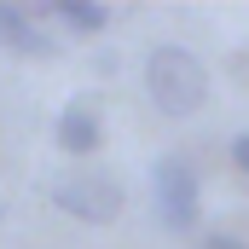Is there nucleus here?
<instances>
[{"label":"nucleus","instance_id":"f257e3e1","mask_svg":"<svg viewBox=\"0 0 249 249\" xmlns=\"http://www.w3.org/2000/svg\"><path fill=\"white\" fill-rule=\"evenodd\" d=\"M145 93H151V105H157L162 116L186 122V116H197V110L209 105V70H203V58H197L191 47L157 41V47L145 53Z\"/></svg>","mask_w":249,"mask_h":249},{"label":"nucleus","instance_id":"f03ea898","mask_svg":"<svg viewBox=\"0 0 249 249\" xmlns=\"http://www.w3.org/2000/svg\"><path fill=\"white\" fill-rule=\"evenodd\" d=\"M47 197H53V209H64L70 220H87V226H110L127 209L122 180L105 168H70L58 180H47Z\"/></svg>","mask_w":249,"mask_h":249},{"label":"nucleus","instance_id":"7ed1b4c3","mask_svg":"<svg viewBox=\"0 0 249 249\" xmlns=\"http://www.w3.org/2000/svg\"><path fill=\"white\" fill-rule=\"evenodd\" d=\"M151 197H157V220L168 232H180V238L197 232V220H203V180H197V168L180 151L151 162Z\"/></svg>","mask_w":249,"mask_h":249},{"label":"nucleus","instance_id":"20e7f679","mask_svg":"<svg viewBox=\"0 0 249 249\" xmlns=\"http://www.w3.org/2000/svg\"><path fill=\"white\" fill-rule=\"evenodd\" d=\"M0 47L12 58H53V35L41 29V18L23 6V0H0Z\"/></svg>","mask_w":249,"mask_h":249},{"label":"nucleus","instance_id":"39448f33","mask_svg":"<svg viewBox=\"0 0 249 249\" xmlns=\"http://www.w3.org/2000/svg\"><path fill=\"white\" fill-rule=\"evenodd\" d=\"M53 145H58L64 157H93L99 145H105V122H99V110L87 105V99H70L58 110V122H53Z\"/></svg>","mask_w":249,"mask_h":249},{"label":"nucleus","instance_id":"423d86ee","mask_svg":"<svg viewBox=\"0 0 249 249\" xmlns=\"http://www.w3.org/2000/svg\"><path fill=\"white\" fill-rule=\"evenodd\" d=\"M47 18H58L70 35H105L110 29V6H99V0H47Z\"/></svg>","mask_w":249,"mask_h":249},{"label":"nucleus","instance_id":"0eeeda50","mask_svg":"<svg viewBox=\"0 0 249 249\" xmlns=\"http://www.w3.org/2000/svg\"><path fill=\"white\" fill-rule=\"evenodd\" d=\"M197 249H249V244L238 238V232H203V238H197Z\"/></svg>","mask_w":249,"mask_h":249},{"label":"nucleus","instance_id":"6e6552de","mask_svg":"<svg viewBox=\"0 0 249 249\" xmlns=\"http://www.w3.org/2000/svg\"><path fill=\"white\" fill-rule=\"evenodd\" d=\"M232 168H238V174H249V133H238V139H232Z\"/></svg>","mask_w":249,"mask_h":249},{"label":"nucleus","instance_id":"1a4fd4ad","mask_svg":"<svg viewBox=\"0 0 249 249\" xmlns=\"http://www.w3.org/2000/svg\"><path fill=\"white\" fill-rule=\"evenodd\" d=\"M0 220H6V209H0Z\"/></svg>","mask_w":249,"mask_h":249}]
</instances>
